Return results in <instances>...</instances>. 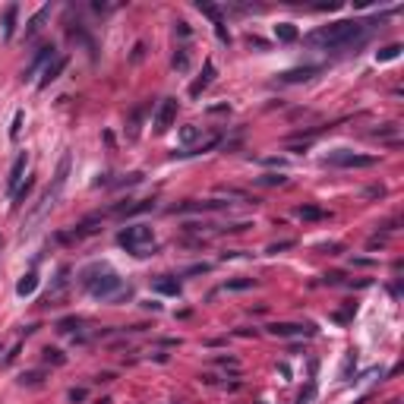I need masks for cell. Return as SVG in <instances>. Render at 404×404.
Masks as SVG:
<instances>
[{"instance_id":"cell-1","label":"cell","mask_w":404,"mask_h":404,"mask_svg":"<svg viewBox=\"0 0 404 404\" xmlns=\"http://www.w3.org/2000/svg\"><path fill=\"white\" fill-rule=\"evenodd\" d=\"M366 38V26L363 22H354V19H341V22H331V26H322L306 35V41H313L325 51H341V47H351V44H360Z\"/></svg>"},{"instance_id":"cell-2","label":"cell","mask_w":404,"mask_h":404,"mask_svg":"<svg viewBox=\"0 0 404 404\" xmlns=\"http://www.w3.org/2000/svg\"><path fill=\"white\" fill-rule=\"evenodd\" d=\"M82 284L89 288L92 297H101V300H114V297L123 291V278L117 275V272L101 268V265L82 272Z\"/></svg>"},{"instance_id":"cell-3","label":"cell","mask_w":404,"mask_h":404,"mask_svg":"<svg viewBox=\"0 0 404 404\" xmlns=\"http://www.w3.org/2000/svg\"><path fill=\"white\" fill-rule=\"evenodd\" d=\"M117 243L126 246L129 253H136V256H146V246L152 243V228L149 224H129V228H123L117 234Z\"/></svg>"},{"instance_id":"cell-4","label":"cell","mask_w":404,"mask_h":404,"mask_svg":"<svg viewBox=\"0 0 404 404\" xmlns=\"http://www.w3.org/2000/svg\"><path fill=\"white\" fill-rule=\"evenodd\" d=\"M325 164H331V168H373L376 158H373V155H354V152L338 149L335 155L325 158Z\"/></svg>"},{"instance_id":"cell-5","label":"cell","mask_w":404,"mask_h":404,"mask_svg":"<svg viewBox=\"0 0 404 404\" xmlns=\"http://www.w3.org/2000/svg\"><path fill=\"white\" fill-rule=\"evenodd\" d=\"M174 117H177V98H164L155 114V133H168L174 126Z\"/></svg>"},{"instance_id":"cell-6","label":"cell","mask_w":404,"mask_h":404,"mask_svg":"<svg viewBox=\"0 0 404 404\" xmlns=\"http://www.w3.org/2000/svg\"><path fill=\"white\" fill-rule=\"evenodd\" d=\"M272 335H278V338H294V335H313V325H303V322H272L268 325Z\"/></svg>"},{"instance_id":"cell-7","label":"cell","mask_w":404,"mask_h":404,"mask_svg":"<svg viewBox=\"0 0 404 404\" xmlns=\"http://www.w3.org/2000/svg\"><path fill=\"white\" fill-rule=\"evenodd\" d=\"M215 209H224V202L218 199H209V202H177L171 209V215H186V212H215Z\"/></svg>"},{"instance_id":"cell-8","label":"cell","mask_w":404,"mask_h":404,"mask_svg":"<svg viewBox=\"0 0 404 404\" xmlns=\"http://www.w3.org/2000/svg\"><path fill=\"white\" fill-rule=\"evenodd\" d=\"M66 63H70L66 57H54V60L44 66V73H41V82H38V89H47V86H51L54 79H60V73L66 70Z\"/></svg>"},{"instance_id":"cell-9","label":"cell","mask_w":404,"mask_h":404,"mask_svg":"<svg viewBox=\"0 0 404 404\" xmlns=\"http://www.w3.org/2000/svg\"><path fill=\"white\" fill-rule=\"evenodd\" d=\"M26 152H19L16 155V161H13V168H10V177H7V189H19V183H22V174H26Z\"/></svg>"},{"instance_id":"cell-10","label":"cell","mask_w":404,"mask_h":404,"mask_svg":"<svg viewBox=\"0 0 404 404\" xmlns=\"http://www.w3.org/2000/svg\"><path fill=\"white\" fill-rule=\"evenodd\" d=\"M44 60H54V44H44V47H38V51H35V57H32V63L26 66V73H22V79H29L35 70H38Z\"/></svg>"},{"instance_id":"cell-11","label":"cell","mask_w":404,"mask_h":404,"mask_svg":"<svg viewBox=\"0 0 404 404\" xmlns=\"http://www.w3.org/2000/svg\"><path fill=\"white\" fill-rule=\"evenodd\" d=\"M155 209V199H139V202H123V206L114 209V215H139V212Z\"/></svg>"},{"instance_id":"cell-12","label":"cell","mask_w":404,"mask_h":404,"mask_svg":"<svg viewBox=\"0 0 404 404\" xmlns=\"http://www.w3.org/2000/svg\"><path fill=\"white\" fill-rule=\"evenodd\" d=\"M212 79H215V63H212V60H206V66H202V76L193 82V86H189V95H193V98H199V95H202V89H206Z\"/></svg>"},{"instance_id":"cell-13","label":"cell","mask_w":404,"mask_h":404,"mask_svg":"<svg viewBox=\"0 0 404 404\" xmlns=\"http://www.w3.org/2000/svg\"><path fill=\"white\" fill-rule=\"evenodd\" d=\"M319 73V66H300V70H288V73H281L284 82H306Z\"/></svg>"},{"instance_id":"cell-14","label":"cell","mask_w":404,"mask_h":404,"mask_svg":"<svg viewBox=\"0 0 404 404\" xmlns=\"http://www.w3.org/2000/svg\"><path fill=\"white\" fill-rule=\"evenodd\" d=\"M275 35H278V41H284V44H291V41L300 38V32H297L294 22H278V26H275Z\"/></svg>"},{"instance_id":"cell-15","label":"cell","mask_w":404,"mask_h":404,"mask_svg":"<svg viewBox=\"0 0 404 404\" xmlns=\"http://www.w3.org/2000/svg\"><path fill=\"white\" fill-rule=\"evenodd\" d=\"M66 174H70V152H63V155H60V164H57V174H54V189H57V193L63 189Z\"/></svg>"},{"instance_id":"cell-16","label":"cell","mask_w":404,"mask_h":404,"mask_svg":"<svg viewBox=\"0 0 404 404\" xmlns=\"http://www.w3.org/2000/svg\"><path fill=\"white\" fill-rule=\"evenodd\" d=\"M16 13H19V7L10 4L7 13H4V38H13V32H16Z\"/></svg>"},{"instance_id":"cell-17","label":"cell","mask_w":404,"mask_h":404,"mask_svg":"<svg viewBox=\"0 0 404 404\" xmlns=\"http://www.w3.org/2000/svg\"><path fill=\"white\" fill-rule=\"evenodd\" d=\"M297 215H300L303 221H322V218H328V212L319 209V206H300V209H297Z\"/></svg>"},{"instance_id":"cell-18","label":"cell","mask_w":404,"mask_h":404,"mask_svg":"<svg viewBox=\"0 0 404 404\" xmlns=\"http://www.w3.org/2000/svg\"><path fill=\"white\" fill-rule=\"evenodd\" d=\"M35 288H38V275H32V272H29L26 278H19L16 294H19V297H29V294H35Z\"/></svg>"},{"instance_id":"cell-19","label":"cell","mask_w":404,"mask_h":404,"mask_svg":"<svg viewBox=\"0 0 404 404\" xmlns=\"http://www.w3.org/2000/svg\"><path fill=\"white\" fill-rule=\"evenodd\" d=\"M155 291H161V294H171V297H177V294H180V281H177V278H168V275H164V278H158V281H155Z\"/></svg>"},{"instance_id":"cell-20","label":"cell","mask_w":404,"mask_h":404,"mask_svg":"<svg viewBox=\"0 0 404 404\" xmlns=\"http://www.w3.org/2000/svg\"><path fill=\"white\" fill-rule=\"evenodd\" d=\"M47 16H51V7H41L38 13H35V16L29 19V29H26V35H35V32H38V29L44 26V19H47Z\"/></svg>"},{"instance_id":"cell-21","label":"cell","mask_w":404,"mask_h":404,"mask_svg":"<svg viewBox=\"0 0 404 404\" xmlns=\"http://www.w3.org/2000/svg\"><path fill=\"white\" fill-rule=\"evenodd\" d=\"M183 142V146H193V142L199 139V126H193V123H186V126H180V136H177Z\"/></svg>"},{"instance_id":"cell-22","label":"cell","mask_w":404,"mask_h":404,"mask_svg":"<svg viewBox=\"0 0 404 404\" xmlns=\"http://www.w3.org/2000/svg\"><path fill=\"white\" fill-rule=\"evenodd\" d=\"M256 288V278H231L228 281V291H249Z\"/></svg>"},{"instance_id":"cell-23","label":"cell","mask_w":404,"mask_h":404,"mask_svg":"<svg viewBox=\"0 0 404 404\" xmlns=\"http://www.w3.org/2000/svg\"><path fill=\"white\" fill-rule=\"evenodd\" d=\"M44 363H54V366H63L66 363V357L57 348H44Z\"/></svg>"},{"instance_id":"cell-24","label":"cell","mask_w":404,"mask_h":404,"mask_svg":"<svg viewBox=\"0 0 404 404\" xmlns=\"http://www.w3.org/2000/svg\"><path fill=\"white\" fill-rule=\"evenodd\" d=\"M288 177H281V174H265V177H256V183H262V186H281Z\"/></svg>"},{"instance_id":"cell-25","label":"cell","mask_w":404,"mask_h":404,"mask_svg":"<svg viewBox=\"0 0 404 404\" xmlns=\"http://www.w3.org/2000/svg\"><path fill=\"white\" fill-rule=\"evenodd\" d=\"M398 54H401V44H388V47H382L376 57H379V60H395Z\"/></svg>"},{"instance_id":"cell-26","label":"cell","mask_w":404,"mask_h":404,"mask_svg":"<svg viewBox=\"0 0 404 404\" xmlns=\"http://www.w3.org/2000/svg\"><path fill=\"white\" fill-rule=\"evenodd\" d=\"M142 114H146V104H142V108H136V111H133V117H129V136H136V133H139V120H142Z\"/></svg>"},{"instance_id":"cell-27","label":"cell","mask_w":404,"mask_h":404,"mask_svg":"<svg viewBox=\"0 0 404 404\" xmlns=\"http://www.w3.org/2000/svg\"><path fill=\"white\" fill-rule=\"evenodd\" d=\"M395 133H398V126L395 123H385V126L373 129V139H385V136H395Z\"/></svg>"},{"instance_id":"cell-28","label":"cell","mask_w":404,"mask_h":404,"mask_svg":"<svg viewBox=\"0 0 404 404\" xmlns=\"http://www.w3.org/2000/svg\"><path fill=\"white\" fill-rule=\"evenodd\" d=\"M41 379H44V373H38V370H32V373H22V379H19V382H22V385H38Z\"/></svg>"},{"instance_id":"cell-29","label":"cell","mask_w":404,"mask_h":404,"mask_svg":"<svg viewBox=\"0 0 404 404\" xmlns=\"http://www.w3.org/2000/svg\"><path fill=\"white\" fill-rule=\"evenodd\" d=\"M199 10H202V13H206V16H212L215 22H221V10H218L215 4H202V0H199Z\"/></svg>"},{"instance_id":"cell-30","label":"cell","mask_w":404,"mask_h":404,"mask_svg":"<svg viewBox=\"0 0 404 404\" xmlns=\"http://www.w3.org/2000/svg\"><path fill=\"white\" fill-rule=\"evenodd\" d=\"M32 186H35V183H32V180H26V186H19V189H16V206H19V202H26V199H29Z\"/></svg>"},{"instance_id":"cell-31","label":"cell","mask_w":404,"mask_h":404,"mask_svg":"<svg viewBox=\"0 0 404 404\" xmlns=\"http://www.w3.org/2000/svg\"><path fill=\"white\" fill-rule=\"evenodd\" d=\"M206 272H209V265H206V262H199V265H189V268L183 272V278H189V275H206Z\"/></svg>"},{"instance_id":"cell-32","label":"cell","mask_w":404,"mask_h":404,"mask_svg":"<svg viewBox=\"0 0 404 404\" xmlns=\"http://www.w3.org/2000/svg\"><path fill=\"white\" fill-rule=\"evenodd\" d=\"M174 66H177V70H186V66H189V57H186V51H180V54L174 57Z\"/></svg>"},{"instance_id":"cell-33","label":"cell","mask_w":404,"mask_h":404,"mask_svg":"<svg viewBox=\"0 0 404 404\" xmlns=\"http://www.w3.org/2000/svg\"><path fill=\"white\" fill-rule=\"evenodd\" d=\"M291 246H294V240H281V243H272L268 253H281V249H291Z\"/></svg>"},{"instance_id":"cell-34","label":"cell","mask_w":404,"mask_h":404,"mask_svg":"<svg viewBox=\"0 0 404 404\" xmlns=\"http://www.w3.org/2000/svg\"><path fill=\"white\" fill-rule=\"evenodd\" d=\"M86 388H70V401H86Z\"/></svg>"},{"instance_id":"cell-35","label":"cell","mask_w":404,"mask_h":404,"mask_svg":"<svg viewBox=\"0 0 404 404\" xmlns=\"http://www.w3.org/2000/svg\"><path fill=\"white\" fill-rule=\"evenodd\" d=\"M215 35L221 41H231V35H228V29H224V22H215Z\"/></svg>"},{"instance_id":"cell-36","label":"cell","mask_w":404,"mask_h":404,"mask_svg":"<svg viewBox=\"0 0 404 404\" xmlns=\"http://www.w3.org/2000/svg\"><path fill=\"white\" fill-rule=\"evenodd\" d=\"M19 126H22V114H16L13 126H10V139H16V136H19Z\"/></svg>"},{"instance_id":"cell-37","label":"cell","mask_w":404,"mask_h":404,"mask_svg":"<svg viewBox=\"0 0 404 404\" xmlns=\"http://www.w3.org/2000/svg\"><path fill=\"white\" fill-rule=\"evenodd\" d=\"M73 328H79V319H63L60 322V331H73Z\"/></svg>"},{"instance_id":"cell-38","label":"cell","mask_w":404,"mask_h":404,"mask_svg":"<svg viewBox=\"0 0 404 404\" xmlns=\"http://www.w3.org/2000/svg\"><path fill=\"white\" fill-rule=\"evenodd\" d=\"M341 281V272H331V275H325V284H338Z\"/></svg>"},{"instance_id":"cell-39","label":"cell","mask_w":404,"mask_h":404,"mask_svg":"<svg viewBox=\"0 0 404 404\" xmlns=\"http://www.w3.org/2000/svg\"><path fill=\"white\" fill-rule=\"evenodd\" d=\"M215 360H218L221 366H237V360H234V357H215Z\"/></svg>"},{"instance_id":"cell-40","label":"cell","mask_w":404,"mask_h":404,"mask_svg":"<svg viewBox=\"0 0 404 404\" xmlns=\"http://www.w3.org/2000/svg\"><path fill=\"white\" fill-rule=\"evenodd\" d=\"M228 111V104H215V108H209V114H224Z\"/></svg>"},{"instance_id":"cell-41","label":"cell","mask_w":404,"mask_h":404,"mask_svg":"<svg viewBox=\"0 0 404 404\" xmlns=\"http://www.w3.org/2000/svg\"><path fill=\"white\" fill-rule=\"evenodd\" d=\"M357 404H366V398H360V401H357Z\"/></svg>"}]
</instances>
